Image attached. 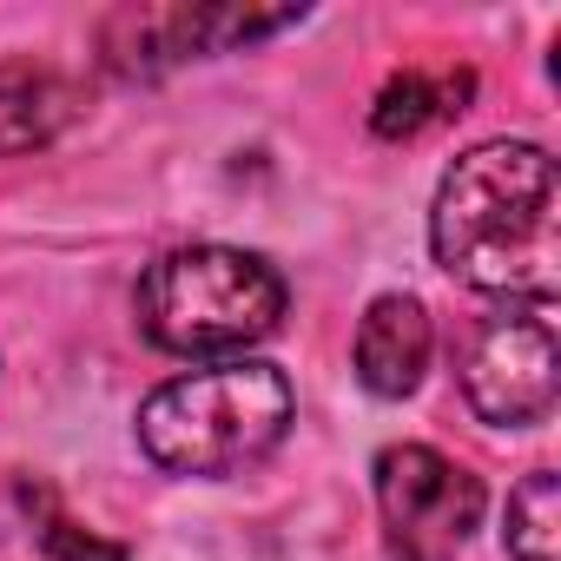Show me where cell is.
<instances>
[{
	"mask_svg": "<svg viewBox=\"0 0 561 561\" xmlns=\"http://www.w3.org/2000/svg\"><path fill=\"white\" fill-rule=\"evenodd\" d=\"M430 244L449 277L469 291L508 305H554V264H561V185L554 159L528 139L469 146L430 211Z\"/></svg>",
	"mask_w": 561,
	"mask_h": 561,
	"instance_id": "cell-1",
	"label": "cell"
},
{
	"mask_svg": "<svg viewBox=\"0 0 561 561\" xmlns=\"http://www.w3.org/2000/svg\"><path fill=\"white\" fill-rule=\"evenodd\" d=\"M291 377L277 364L238 357L159 383L139 403V449L165 476H238L271 456L291 430Z\"/></svg>",
	"mask_w": 561,
	"mask_h": 561,
	"instance_id": "cell-2",
	"label": "cell"
},
{
	"mask_svg": "<svg viewBox=\"0 0 561 561\" xmlns=\"http://www.w3.org/2000/svg\"><path fill=\"white\" fill-rule=\"evenodd\" d=\"M285 277L238 244H179L139 277V331L172 357H231L251 351L285 318Z\"/></svg>",
	"mask_w": 561,
	"mask_h": 561,
	"instance_id": "cell-3",
	"label": "cell"
},
{
	"mask_svg": "<svg viewBox=\"0 0 561 561\" xmlns=\"http://www.w3.org/2000/svg\"><path fill=\"white\" fill-rule=\"evenodd\" d=\"M377 515H383V541L390 561H456L462 541L482 522V482L430 449V443H390L377 456Z\"/></svg>",
	"mask_w": 561,
	"mask_h": 561,
	"instance_id": "cell-4",
	"label": "cell"
},
{
	"mask_svg": "<svg viewBox=\"0 0 561 561\" xmlns=\"http://www.w3.org/2000/svg\"><path fill=\"white\" fill-rule=\"evenodd\" d=\"M462 397L495 430H535L554 416V305H502L462 351Z\"/></svg>",
	"mask_w": 561,
	"mask_h": 561,
	"instance_id": "cell-5",
	"label": "cell"
},
{
	"mask_svg": "<svg viewBox=\"0 0 561 561\" xmlns=\"http://www.w3.org/2000/svg\"><path fill=\"white\" fill-rule=\"evenodd\" d=\"M291 21L298 14H244V8H119L106 21V60H113V73L139 80V73H159V67L192 60V54L264 41Z\"/></svg>",
	"mask_w": 561,
	"mask_h": 561,
	"instance_id": "cell-6",
	"label": "cell"
},
{
	"mask_svg": "<svg viewBox=\"0 0 561 561\" xmlns=\"http://www.w3.org/2000/svg\"><path fill=\"white\" fill-rule=\"evenodd\" d=\"M430 351H436V331H430V311L403 291H383L364 324H357V383L370 397H410L430 370Z\"/></svg>",
	"mask_w": 561,
	"mask_h": 561,
	"instance_id": "cell-7",
	"label": "cell"
},
{
	"mask_svg": "<svg viewBox=\"0 0 561 561\" xmlns=\"http://www.w3.org/2000/svg\"><path fill=\"white\" fill-rule=\"evenodd\" d=\"M67 119H73V87L54 67H34V60L0 67V159L54 146Z\"/></svg>",
	"mask_w": 561,
	"mask_h": 561,
	"instance_id": "cell-8",
	"label": "cell"
},
{
	"mask_svg": "<svg viewBox=\"0 0 561 561\" xmlns=\"http://www.w3.org/2000/svg\"><path fill=\"white\" fill-rule=\"evenodd\" d=\"M469 93H476V73L469 67H410V73H397L377 93L370 126H377V139H416V133L456 119L469 106Z\"/></svg>",
	"mask_w": 561,
	"mask_h": 561,
	"instance_id": "cell-9",
	"label": "cell"
},
{
	"mask_svg": "<svg viewBox=\"0 0 561 561\" xmlns=\"http://www.w3.org/2000/svg\"><path fill=\"white\" fill-rule=\"evenodd\" d=\"M508 554L515 561H554L561 554V476L535 469L522 476V489L508 495Z\"/></svg>",
	"mask_w": 561,
	"mask_h": 561,
	"instance_id": "cell-10",
	"label": "cell"
},
{
	"mask_svg": "<svg viewBox=\"0 0 561 561\" xmlns=\"http://www.w3.org/2000/svg\"><path fill=\"white\" fill-rule=\"evenodd\" d=\"M21 502H27V515H34V541H41V554L47 561H126V548L119 541H100L93 528H80L60 502H54V489H27L21 482Z\"/></svg>",
	"mask_w": 561,
	"mask_h": 561,
	"instance_id": "cell-11",
	"label": "cell"
}]
</instances>
